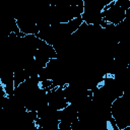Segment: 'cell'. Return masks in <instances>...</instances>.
Wrapping results in <instances>:
<instances>
[{
    "label": "cell",
    "instance_id": "6da1fadb",
    "mask_svg": "<svg viewBox=\"0 0 130 130\" xmlns=\"http://www.w3.org/2000/svg\"><path fill=\"white\" fill-rule=\"evenodd\" d=\"M112 116L119 128L124 130L130 126V96L124 94L116 99L111 107Z\"/></svg>",
    "mask_w": 130,
    "mask_h": 130
},
{
    "label": "cell",
    "instance_id": "7a4b0ae2",
    "mask_svg": "<svg viewBox=\"0 0 130 130\" xmlns=\"http://www.w3.org/2000/svg\"><path fill=\"white\" fill-rule=\"evenodd\" d=\"M84 10L81 15L83 22L87 24H100L103 27L108 23L102 16V12L106 5L102 0H83Z\"/></svg>",
    "mask_w": 130,
    "mask_h": 130
},
{
    "label": "cell",
    "instance_id": "3957f363",
    "mask_svg": "<svg viewBox=\"0 0 130 130\" xmlns=\"http://www.w3.org/2000/svg\"><path fill=\"white\" fill-rule=\"evenodd\" d=\"M125 15H126V9L120 6L116 1L107 5L102 12L103 18L107 22L113 24H118L121 21H123L125 19Z\"/></svg>",
    "mask_w": 130,
    "mask_h": 130
},
{
    "label": "cell",
    "instance_id": "277c9868",
    "mask_svg": "<svg viewBox=\"0 0 130 130\" xmlns=\"http://www.w3.org/2000/svg\"><path fill=\"white\" fill-rule=\"evenodd\" d=\"M47 101L48 105L55 110H62L69 105L65 93H64V86H55L48 90L47 92Z\"/></svg>",
    "mask_w": 130,
    "mask_h": 130
},
{
    "label": "cell",
    "instance_id": "5b68a950",
    "mask_svg": "<svg viewBox=\"0 0 130 130\" xmlns=\"http://www.w3.org/2000/svg\"><path fill=\"white\" fill-rule=\"evenodd\" d=\"M34 57H35V60L40 65L45 67L51 59L57 57V52H56L55 48L52 45H50V44L46 43L45 41H43V43L40 46V48L36 51Z\"/></svg>",
    "mask_w": 130,
    "mask_h": 130
},
{
    "label": "cell",
    "instance_id": "8992f818",
    "mask_svg": "<svg viewBox=\"0 0 130 130\" xmlns=\"http://www.w3.org/2000/svg\"><path fill=\"white\" fill-rule=\"evenodd\" d=\"M28 77H29V75H28V73L26 72V70L24 68L15 70L14 71V84H15V87L18 86L20 83H22Z\"/></svg>",
    "mask_w": 130,
    "mask_h": 130
},
{
    "label": "cell",
    "instance_id": "52a82bcc",
    "mask_svg": "<svg viewBox=\"0 0 130 130\" xmlns=\"http://www.w3.org/2000/svg\"><path fill=\"white\" fill-rule=\"evenodd\" d=\"M125 20L127 21V22H129L130 23V7L126 10V15H125Z\"/></svg>",
    "mask_w": 130,
    "mask_h": 130
}]
</instances>
